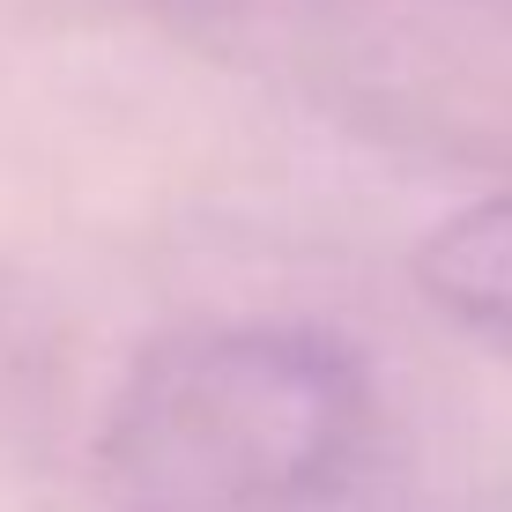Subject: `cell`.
<instances>
[{"instance_id":"1","label":"cell","mask_w":512,"mask_h":512,"mask_svg":"<svg viewBox=\"0 0 512 512\" xmlns=\"http://www.w3.org/2000/svg\"><path fill=\"white\" fill-rule=\"evenodd\" d=\"M372 386L320 327H208L134 364L104 416L112 512H305L357 461Z\"/></svg>"},{"instance_id":"2","label":"cell","mask_w":512,"mask_h":512,"mask_svg":"<svg viewBox=\"0 0 512 512\" xmlns=\"http://www.w3.org/2000/svg\"><path fill=\"white\" fill-rule=\"evenodd\" d=\"M416 282L468 342L512 357V193L446 216L416 253Z\"/></svg>"}]
</instances>
